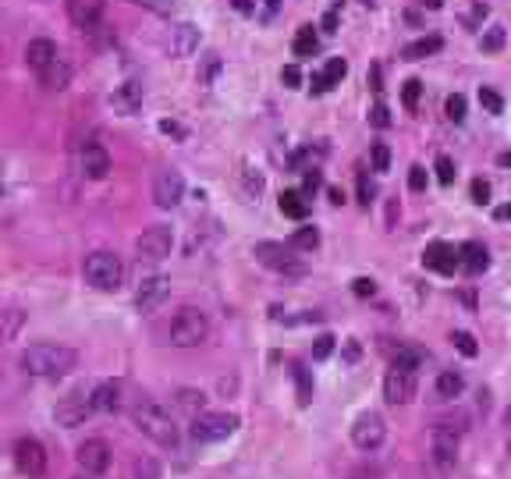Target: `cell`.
Listing matches in <instances>:
<instances>
[{
    "mask_svg": "<svg viewBox=\"0 0 511 479\" xmlns=\"http://www.w3.org/2000/svg\"><path fill=\"white\" fill-rule=\"evenodd\" d=\"M75 362H79V355L68 345H57V341H36L22 352V369L29 376H40V380L65 376V373L75 369Z\"/></svg>",
    "mask_w": 511,
    "mask_h": 479,
    "instance_id": "obj_1",
    "label": "cell"
},
{
    "mask_svg": "<svg viewBox=\"0 0 511 479\" xmlns=\"http://www.w3.org/2000/svg\"><path fill=\"white\" fill-rule=\"evenodd\" d=\"M132 422H135L139 433L149 437L153 444H164V447H174V444H178V422H174V415H171L160 401H153V398H139V401L132 405Z\"/></svg>",
    "mask_w": 511,
    "mask_h": 479,
    "instance_id": "obj_2",
    "label": "cell"
},
{
    "mask_svg": "<svg viewBox=\"0 0 511 479\" xmlns=\"http://www.w3.org/2000/svg\"><path fill=\"white\" fill-rule=\"evenodd\" d=\"M82 278L96 288V292H118L125 285V263L114 253H89L82 263Z\"/></svg>",
    "mask_w": 511,
    "mask_h": 479,
    "instance_id": "obj_3",
    "label": "cell"
},
{
    "mask_svg": "<svg viewBox=\"0 0 511 479\" xmlns=\"http://www.w3.org/2000/svg\"><path fill=\"white\" fill-rule=\"evenodd\" d=\"M210 338V320L202 309H178V316L171 320V345L174 348H199Z\"/></svg>",
    "mask_w": 511,
    "mask_h": 479,
    "instance_id": "obj_4",
    "label": "cell"
},
{
    "mask_svg": "<svg viewBox=\"0 0 511 479\" xmlns=\"http://www.w3.org/2000/svg\"><path fill=\"white\" fill-rule=\"evenodd\" d=\"M234 430H238V415H231V412H202V415H195V422H192V437H195L199 444L227 440Z\"/></svg>",
    "mask_w": 511,
    "mask_h": 479,
    "instance_id": "obj_5",
    "label": "cell"
},
{
    "mask_svg": "<svg viewBox=\"0 0 511 479\" xmlns=\"http://www.w3.org/2000/svg\"><path fill=\"white\" fill-rule=\"evenodd\" d=\"M93 412H96V408H93V391L86 394V391L79 387V391H68V394L57 401L54 419H57L61 426H68V430H72V426H82V422H86Z\"/></svg>",
    "mask_w": 511,
    "mask_h": 479,
    "instance_id": "obj_6",
    "label": "cell"
},
{
    "mask_svg": "<svg viewBox=\"0 0 511 479\" xmlns=\"http://www.w3.org/2000/svg\"><path fill=\"white\" fill-rule=\"evenodd\" d=\"M171 246H174V234H171V227H146L139 238H135V253H139V260H146V263H160V260H167L171 256Z\"/></svg>",
    "mask_w": 511,
    "mask_h": 479,
    "instance_id": "obj_7",
    "label": "cell"
},
{
    "mask_svg": "<svg viewBox=\"0 0 511 479\" xmlns=\"http://www.w3.org/2000/svg\"><path fill=\"white\" fill-rule=\"evenodd\" d=\"M387 437V422L380 412H362L355 422H352V444L359 451H377Z\"/></svg>",
    "mask_w": 511,
    "mask_h": 479,
    "instance_id": "obj_8",
    "label": "cell"
},
{
    "mask_svg": "<svg viewBox=\"0 0 511 479\" xmlns=\"http://www.w3.org/2000/svg\"><path fill=\"white\" fill-rule=\"evenodd\" d=\"M15 465H19L22 475L40 479V475L47 472V447H43L36 437H22V440L15 444Z\"/></svg>",
    "mask_w": 511,
    "mask_h": 479,
    "instance_id": "obj_9",
    "label": "cell"
},
{
    "mask_svg": "<svg viewBox=\"0 0 511 479\" xmlns=\"http://www.w3.org/2000/svg\"><path fill=\"white\" fill-rule=\"evenodd\" d=\"M430 444H433V461H437V468H440V472H451L454 461H458V430L447 426V422H440V426H433Z\"/></svg>",
    "mask_w": 511,
    "mask_h": 479,
    "instance_id": "obj_10",
    "label": "cell"
},
{
    "mask_svg": "<svg viewBox=\"0 0 511 479\" xmlns=\"http://www.w3.org/2000/svg\"><path fill=\"white\" fill-rule=\"evenodd\" d=\"M384 398L391 405H408L416 398V369L391 366V373L384 376Z\"/></svg>",
    "mask_w": 511,
    "mask_h": 479,
    "instance_id": "obj_11",
    "label": "cell"
},
{
    "mask_svg": "<svg viewBox=\"0 0 511 479\" xmlns=\"http://www.w3.org/2000/svg\"><path fill=\"white\" fill-rule=\"evenodd\" d=\"M75 458H79V465H82L86 475H103V472L111 468V447H107V440H100V437L82 440Z\"/></svg>",
    "mask_w": 511,
    "mask_h": 479,
    "instance_id": "obj_12",
    "label": "cell"
},
{
    "mask_svg": "<svg viewBox=\"0 0 511 479\" xmlns=\"http://www.w3.org/2000/svg\"><path fill=\"white\" fill-rule=\"evenodd\" d=\"M256 260H260L263 267H271V270H278V274H299L302 270V263L292 256V249H285L278 242H260L256 246Z\"/></svg>",
    "mask_w": 511,
    "mask_h": 479,
    "instance_id": "obj_13",
    "label": "cell"
},
{
    "mask_svg": "<svg viewBox=\"0 0 511 479\" xmlns=\"http://www.w3.org/2000/svg\"><path fill=\"white\" fill-rule=\"evenodd\" d=\"M167 292H171V281H167L164 274H149V278H142L139 288H135V306H139L142 313H153V309L167 299Z\"/></svg>",
    "mask_w": 511,
    "mask_h": 479,
    "instance_id": "obj_14",
    "label": "cell"
},
{
    "mask_svg": "<svg viewBox=\"0 0 511 479\" xmlns=\"http://www.w3.org/2000/svg\"><path fill=\"white\" fill-rule=\"evenodd\" d=\"M79 167H82V174H86V178L103 181V178L111 174V153H107L100 142H86V146H82V153H79Z\"/></svg>",
    "mask_w": 511,
    "mask_h": 479,
    "instance_id": "obj_15",
    "label": "cell"
},
{
    "mask_svg": "<svg viewBox=\"0 0 511 479\" xmlns=\"http://www.w3.org/2000/svg\"><path fill=\"white\" fill-rule=\"evenodd\" d=\"M181 195H185V181H181L178 171H164V174L153 181V199H156L160 209H174V206L181 202Z\"/></svg>",
    "mask_w": 511,
    "mask_h": 479,
    "instance_id": "obj_16",
    "label": "cell"
},
{
    "mask_svg": "<svg viewBox=\"0 0 511 479\" xmlns=\"http://www.w3.org/2000/svg\"><path fill=\"white\" fill-rule=\"evenodd\" d=\"M103 0H68V19L79 26V29H86V33H93V29H100V22H103Z\"/></svg>",
    "mask_w": 511,
    "mask_h": 479,
    "instance_id": "obj_17",
    "label": "cell"
},
{
    "mask_svg": "<svg viewBox=\"0 0 511 479\" xmlns=\"http://www.w3.org/2000/svg\"><path fill=\"white\" fill-rule=\"evenodd\" d=\"M423 263H426L430 270H437V274H454V267H458V249L447 246V242H433V246H426Z\"/></svg>",
    "mask_w": 511,
    "mask_h": 479,
    "instance_id": "obj_18",
    "label": "cell"
},
{
    "mask_svg": "<svg viewBox=\"0 0 511 479\" xmlns=\"http://www.w3.org/2000/svg\"><path fill=\"white\" fill-rule=\"evenodd\" d=\"M111 107H114V114H135L139 107H142V86L139 82H121V86H114V93H111Z\"/></svg>",
    "mask_w": 511,
    "mask_h": 479,
    "instance_id": "obj_19",
    "label": "cell"
},
{
    "mask_svg": "<svg viewBox=\"0 0 511 479\" xmlns=\"http://www.w3.org/2000/svg\"><path fill=\"white\" fill-rule=\"evenodd\" d=\"M57 57H61V50H57L54 40H33V43L26 47V65H29L36 75H40L43 68H50Z\"/></svg>",
    "mask_w": 511,
    "mask_h": 479,
    "instance_id": "obj_20",
    "label": "cell"
},
{
    "mask_svg": "<svg viewBox=\"0 0 511 479\" xmlns=\"http://www.w3.org/2000/svg\"><path fill=\"white\" fill-rule=\"evenodd\" d=\"M171 54L174 57H188V54H195V47H199V29L195 26H188V22H181V26H174L171 29Z\"/></svg>",
    "mask_w": 511,
    "mask_h": 479,
    "instance_id": "obj_21",
    "label": "cell"
},
{
    "mask_svg": "<svg viewBox=\"0 0 511 479\" xmlns=\"http://www.w3.org/2000/svg\"><path fill=\"white\" fill-rule=\"evenodd\" d=\"M458 267H465L472 278L483 274V270L490 267V253H486V246H483V242H465V246L458 249Z\"/></svg>",
    "mask_w": 511,
    "mask_h": 479,
    "instance_id": "obj_22",
    "label": "cell"
},
{
    "mask_svg": "<svg viewBox=\"0 0 511 479\" xmlns=\"http://www.w3.org/2000/svg\"><path fill=\"white\" fill-rule=\"evenodd\" d=\"M121 394H125V387H121L118 380H103V384H96V391H93V408H96V412H118V408L125 405Z\"/></svg>",
    "mask_w": 511,
    "mask_h": 479,
    "instance_id": "obj_23",
    "label": "cell"
},
{
    "mask_svg": "<svg viewBox=\"0 0 511 479\" xmlns=\"http://www.w3.org/2000/svg\"><path fill=\"white\" fill-rule=\"evenodd\" d=\"M348 75V65H345V57H331L327 61V68L320 72V75H313V93H331L334 86H341V79Z\"/></svg>",
    "mask_w": 511,
    "mask_h": 479,
    "instance_id": "obj_24",
    "label": "cell"
},
{
    "mask_svg": "<svg viewBox=\"0 0 511 479\" xmlns=\"http://www.w3.org/2000/svg\"><path fill=\"white\" fill-rule=\"evenodd\" d=\"M40 82H43V89H50V93L68 89V82H72V65H68L65 57H57L50 68L40 72Z\"/></svg>",
    "mask_w": 511,
    "mask_h": 479,
    "instance_id": "obj_25",
    "label": "cell"
},
{
    "mask_svg": "<svg viewBox=\"0 0 511 479\" xmlns=\"http://www.w3.org/2000/svg\"><path fill=\"white\" fill-rule=\"evenodd\" d=\"M278 206H281V213L292 217V220H306V217H309V202H306L302 192H281Z\"/></svg>",
    "mask_w": 511,
    "mask_h": 479,
    "instance_id": "obj_26",
    "label": "cell"
},
{
    "mask_svg": "<svg viewBox=\"0 0 511 479\" xmlns=\"http://www.w3.org/2000/svg\"><path fill=\"white\" fill-rule=\"evenodd\" d=\"M292 50H295V57H313V54L320 50V36H317V29H313V26H302V29L295 33Z\"/></svg>",
    "mask_w": 511,
    "mask_h": 479,
    "instance_id": "obj_27",
    "label": "cell"
},
{
    "mask_svg": "<svg viewBox=\"0 0 511 479\" xmlns=\"http://www.w3.org/2000/svg\"><path fill=\"white\" fill-rule=\"evenodd\" d=\"M444 43H440V36H423V40H416V43H408L401 54H405V61H423V57H430V54H437Z\"/></svg>",
    "mask_w": 511,
    "mask_h": 479,
    "instance_id": "obj_28",
    "label": "cell"
},
{
    "mask_svg": "<svg viewBox=\"0 0 511 479\" xmlns=\"http://www.w3.org/2000/svg\"><path fill=\"white\" fill-rule=\"evenodd\" d=\"M461 391H465V380H461L454 369H447V373H440V376H437V398L451 401V398H458Z\"/></svg>",
    "mask_w": 511,
    "mask_h": 479,
    "instance_id": "obj_29",
    "label": "cell"
},
{
    "mask_svg": "<svg viewBox=\"0 0 511 479\" xmlns=\"http://www.w3.org/2000/svg\"><path fill=\"white\" fill-rule=\"evenodd\" d=\"M292 246H295V249H302V253H313V249L320 246V231H317V227H309V224H306V227H299V231L292 234Z\"/></svg>",
    "mask_w": 511,
    "mask_h": 479,
    "instance_id": "obj_30",
    "label": "cell"
},
{
    "mask_svg": "<svg viewBox=\"0 0 511 479\" xmlns=\"http://www.w3.org/2000/svg\"><path fill=\"white\" fill-rule=\"evenodd\" d=\"M292 376H295V387H299V405H309L313 401V380H309L306 366H292Z\"/></svg>",
    "mask_w": 511,
    "mask_h": 479,
    "instance_id": "obj_31",
    "label": "cell"
},
{
    "mask_svg": "<svg viewBox=\"0 0 511 479\" xmlns=\"http://www.w3.org/2000/svg\"><path fill=\"white\" fill-rule=\"evenodd\" d=\"M444 114H447V121L461 125V121H465V96H461V93L447 96V103H444Z\"/></svg>",
    "mask_w": 511,
    "mask_h": 479,
    "instance_id": "obj_32",
    "label": "cell"
},
{
    "mask_svg": "<svg viewBox=\"0 0 511 479\" xmlns=\"http://www.w3.org/2000/svg\"><path fill=\"white\" fill-rule=\"evenodd\" d=\"M483 22H486V4H483V0H476V4L461 15V26H465V29H479Z\"/></svg>",
    "mask_w": 511,
    "mask_h": 479,
    "instance_id": "obj_33",
    "label": "cell"
},
{
    "mask_svg": "<svg viewBox=\"0 0 511 479\" xmlns=\"http://www.w3.org/2000/svg\"><path fill=\"white\" fill-rule=\"evenodd\" d=\"M419 96H423V82H419V79H408V82L401 86V100H405V107L416 110V107H419Z\"/></svg>",
    "mask_w": 511,
    "mask_h": 479,
    "instance_id": "obj_34",
    "label": "cell"
},
{
    "mask_svg": "<svg viewBox=\"0 0 511 479\" xmlns=\"http://www.w3.org/2000/svg\"><path fill=\"white\" fill-rule=\"evenodd\" d=\"M451 341H454V348H458L461 355H469V359H476V352H479V345H476V338H472V334H465V331H454V334H451Z\"/></svg>",
    "mask_w": 511,
    "mask_h": 479,
    "instance_id": "obj_35",
    "label": "cell"
},
{
    "mask_svg": "<svg viewBox=\"0 0 511 479\" xmlns=\"http://www.w3.org/2000/svg\"><path fill=\"white\" fill-rule=\"evenodd\" d=\"M178 405H181L185 412H202L206 398H202V391H178Z\"/></svg>",
    "mask_w": 511,
    "mask_h": 479,
    "instance_id": "obj_36",
    "label": "cell"
},
{
    "mask_svg": "<svg viewBox=\"0 0 511 479\" xmlns=\"http://www.w3.org/2000/svg\"><path fill=\"white\" fill-rule=\"evenodd\" d=\"M419 362H423L419 348H398V355H394V366H405V369H419Z\"/></svg>",
    "mask_w": 511,
    "mask_h": 479,
    "instance_id": "obj_37",
    "label": "cell"
},
{
    "mask_svg": "<svg viewBox=\"0 0 511 479\" xmlns=\"http://www.w3.org/2000/svg\"><path fill=\"white\" fill-rule=\"evenodd\" d=\"M500 47H504V29H500V26L486 29V33H483V50H486V54H497Z\"/></svg>",
    "mask_w": 511,
    "mask_h": 479,
    "instance_id": "obj_38",
    "label": "cell"
},
{
    "mask_svg": "<svg viewBox=\"0 0 511 479\" xmlns=\"http://www.w3.org/2000/svg\"><path fill=\"white\" fill-rule=\"evenodd\" d=\"M479 103H483L490 114H500V110H504V100H500V93H493V89H486V86L479 89Z\"/></svg>",
    "mask_w": 511,
    "mask_h": 479,
    "instance_id": "obj_39",
    "label": "cell"
},
{
    "mask_svg": "<svg viewBox=\"0 0 511 479\" xmlns=\"http://www.w3.org/2000/svg\"><path fill=\"white\" fill-rule=\"evenodd\" d=\"M135 479H160V465L153 458H139L135 461Z\"/></svg>",
    "mask_w": 511,
    "mask_h": 479,
    "instance_id": "obj_40",
    "label": "cell"
},
{
    "mask_svg": "<svg viewBox=\"0 0 511 479\" xmlns=\"http://www.w3.org/2000/svg\"><path fill=\"white\" fill-rule=\"evenodd\" d=\"M370 156H373V171H380V174H384V171H387V167H391V149H387V146H384V142H377V146H373V153H370Z\"/></svg>",
    "mask_w": 511,
    "mask_h": 479,
    "instance_id": "obj_41",
    "label": "cell"
},
{
    "mask_svg": "<svg viewBox=\"0 0 511 479\" xmlns=\"http://www.w3.org/2000/svg\"><path fill=\"white\" fill-rule=\"evenodd\" d=\"M139 8H146V11H153V15H171L174 11V0H135Z\"/></svg>",
    "mask_w": 511,
    "mask_h": 479,
    "instance_id": "obj_42",
    "label": "cell"
},
{
    "mask_svg": "<svg viewBox=\"0 0 511 479\" xmlns=\"http://www.w3.org/2000/svg\"><path fill=\"white\" fill-rule=\"evenodd\" d=\"M437 178H440V185H451V181H454V163H451V156H437Z\"/></svg>",
    "mask_w": 511,
    "mask_h": 479,
    "instance_id": "obj_43",
    "label": "cell"
},
{
    "mask_svg": "<svg viewBox=\"0 0 511 479\" xmlns=\"http://www.w3.org/2000/svg\"><path fill=\"white\" fill-rule=\"evenodd\" d=\"M281 82H285L288 89H299V86H302V72H299L295 65H288V68H281Z\"/></svg>",
    "mask_w": 511,
    "mask_h": 479,
    "instance_id": "obj_44",
    "label": "cell"
},
{
    "mask_svg": "<svg viewBox=\"0 0 511 479\" xmlns=\"http://www.w3.org/2000/svg\"><path fill=\"white\" fill-rule=\"evenodd\" d=\"M408 188H412V192H423V188H426V167L416 163V167L408 171Z\"/></svg>",
    "mask_w": 511,
    "mask_h": 479,
    "instance_id": "obj_45",
    "label": "cell"
},
{
    "mask_svg": "<svg viewBox=\"0 0 511 479\" xmlns=\"http://www.w3.org/2000/svg\"><path fill=\"white\" fill-rule=\"evenodd\" d=\"M373 195H377V185H373V181L362 174V178H359V202H362V206H370V202H373Z\"/></svg>",
    "mask_w": 511,
    "mask_h": 479,
    "instance_id": "obj_46",
    "label": "cell"
},
{
    "mask_svg": "<svg viewBox=\"0 0 511 479\" xmlns=\"http://www.w3.org/2000/svg\"><path fill=\"white\" fill-rule=\"evenodd\" d=\"M472 202H479V206H483V202H490V185H486L483 178H476V181H472Z\"/></svg>",
    "mask_w": 511,
    "mask_h": 479,
    "instance_id": "obj_47",
    "label": "cell"
},
{
    "mask_svg": "<svg viewBox=\"0 0 511 479\" xmlns=\"http://www.w3.org/2000/svg\"><path fill=\"white\" fill-rule=\"evenodd\" d=\"M334 352V338L331 334H324V338H317V348H313V359H327Z\"/></svg>",
    "mask_w": 511,
    "mask_h": 479,
    "instance_id": "obj_48",
    "label": "cell"
},
{
    "mask_svg": "<svg viewBox=\"0 0 511 479\" xmlns=\"http://www.w3.org/2000/svg\"><path fill=\"white\" fill-rule=\"evenodd\" d=\"M370 121H373L377 128H387V125H391V114H387V107H384V103H377V107H373V114H370Z\"/></svg>",
    "mask_w": 511,
    "mask_h": 479,
    "instance_id": "obj_49",
    "label": "cell"
},
{
    "mask_svg": "<svg viewBox=\"0 0 511 479\" xmlns=\"http://www.w3.org/2000/svg\"><path fill=\"white\" fill-rule=\"evenodd\" d=\"M352 292H355L359 299H366V295H373L377 288H373V281H370V278H359V281H352Z\"/></svg>",
    "mask_w": 511,
    "mask_h": 479,
    "instance_id": "obj_50",
    "label": "cell"
},
{
    "mask_svg": "<svg viewBox=\"0 0 511 479\" xmlns=\"http://www.w3.org/2000/svg\"><path fill=\"white\" fill-rule=\"evenodd\" d=\"M324 185V178H320V171L317 167H306V192H317Z\"/></svg>",
    "mask_w": 511,
    "mask_h": 479,
    "instance_id": "obj_51",
    "label": "cell"
},
{
    "mask_svg": "<svg viewBox=\"0 0 511 479\" xmlns=\"http://www.w3.org/2000/svg\"><path fill=\"white\" fill-rule=\"evenodd\" d=\"M338 22H341V15H338V11H327V19H324V33H334Z\"/></svg>",
    "mask_w": 511,
    "mask_h": 479,
    "instance_id": "obj_52",
    "label": "cell"
},
{
    "mask_svg": "<svg viewBox=\"0 0 511 479\" xmlns=\"http://www.w3.org/2000/svg\"><path fill=\"white\" fill-rule=\"evenodd\" d=\"M493 217H497V220H511V202L497 206V209H493Z\"/></svg>",
    "mask_w": 511,
    "mask_h": 479,
    "instance_id": "obj_53",
    "label": "cell"
},
{
    "mask_svg": "<svg viewBox=\"0 0 511 479\" xmlns=\"http://www.w3.org/2000/svg\"><path fill=\"white\" fill-rule=\"evenodd\" d=\"M352 479H377V468H359L352 472Z\"/></svg>",
    "mask_w": 511,
    "mask_h": 479,
    "instance_id": "obj_54",
    "label": "cell"
},
{
    "mask_svg": "<svg viewBox=\"0 0 511 479\" xmlns=\"http://www.w3.org/2000/svg\"><path fill=\"white\" fill-rule=\"evenodd\" d=\"M231 4H234L241 15H248V11H252V0H231Z\"/></svg>",
    "mask_w": 511,
    "mask_h": 479,
    "instance_id": "obj_55",
    "label": "cell"
},
{
    "mask_svg": "<svg viewBox=\"0 0 511 479\" xmlns=\"http://www.w3.org/2000/svg\"><path fill=\"white\" fill-rule=\"evenodd\" d=\"M160 128H164V132H167V135H181V128H178V125H171V121H164V125H160Z\"/></svg>",
    "mask_w": 511,
    "mask_h": 479,
    "instance_id": "obj_56",
    "label": "cell"
},
{
    "mask_svg": "<svg viewBox=\"0 0 511 479\" xmlns=\"http://www.w3.org/2000/svg\"><path fill=\"white\" fill-rule=\"evenodd\" d=\"M497 163H500V167H511V153H500V156H497Z\"/></svg>",
    "mask_w": 511,
    "mask_h": 479,
    "instance_id": "obj_57",
    "label": "cell"
},
{
    "mask_svg": "<svg viewBox=\"0 0 511 479\" xmlns=\"http://www.w3.org/2000/svg\"><path fill=\"white\" fill-rule=\"evenodd\" d=\"M426 8H430V11H437V8H444V0H426Z\"/></svg>",
    "mask_w": 511,
    "mask_h": 479,
    "instance_id": "obj_58",
    "label": "cell"
},
{
    "mask_svg": "<svg viewBox=\"0 0 511 479\" xmlns=\"http://www.w3.org/2000/svg\"><path fill=\"white\" fill-rule=\"evenodd\" d=\"M278 4H281V0H267V11H278Z\"/></svg>",
    "mask_w": 511,
    "mask_h": 479,
    "instance_id": "obj_59",
    "label": "cell"
},
{
    "mask_svg": "<svg viewBox=\"0 0 511 479\" xmlns=\"http://www.w3.org/2000/svg\"><path fill=\"white\" fill-rule=\"evenodd\" d=\"M504 422H507V426H511V405H507V412H504Z\"/></svg>",
    "mask_w": 511,
    "mask_h": 479,
    "instance_id": "obj_60",
    "label": "cell"
},
{
    "mask_svg": "<svg viewBox=\"0 0 511 479\" xmlns=\"http://www.w3.org/2000/svg\"><path fill=\"white\" fill-rule=\"evenodd\" d=\"M507 458H511V447H507Z\"/></svg>",
    "mask_w": 511,
    "mask_h": 479,
    "instance_id": "obj_61",
    "label": "cell"
},
{
    "mask_svg": "<svg viewBox=\"0 0 511 479\" xmlns=\"http://www.w3.org/2000/svg\"><path fill=\"white\" fill-rule=\"evenodd\" d=\"M362 4H370V0H362Z\"/></svg>",
    "mask_w": 511,
    "mask_h": 479,
    "instance_id": "obj_62",
    "label": "cell"
},
{
    "mask_svg": "<svg viewBox=\"0 0 511 479\" xmlns=\"http://www.w3.org/2000/svg\"><path fill=\"white\" fill-rule=\"evenodd\" d=\"M79 479H82V475H79Z\"/></svg>",
    "mask_w": 511,
    "mask_h": 479,
    "instance_id": "obj_63",
    "label": "cell"
}]
</instances>
